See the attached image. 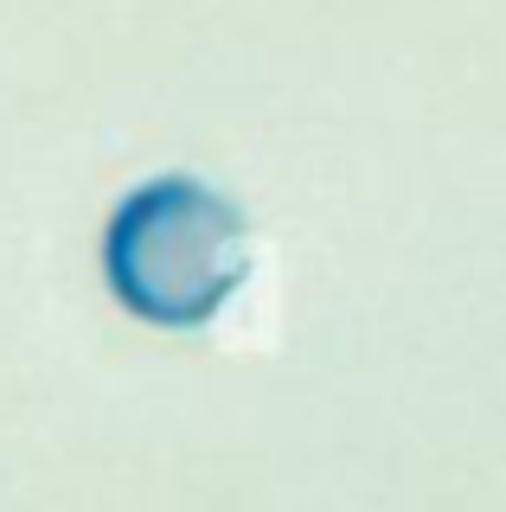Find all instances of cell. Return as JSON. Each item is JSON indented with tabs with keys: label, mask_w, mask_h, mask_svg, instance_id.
<instances>
[{
	"label": "cell",
	"mask_w": 506,
	"mask_h": 512,
	"mask_svg": "<svg viewBox=\"0 0 506 512\" xmlns=\"http://www.w3.org/2000/svg\"><path fill=\"white\" fill-rule=\"evenodd\" d=\"M257 231L225 186L199 173H148L109 205L97 276L129 320L154 333H199L244 295Z\"/></svg>",
	"instance_id": "6da1fadb"
}]
</instances>
